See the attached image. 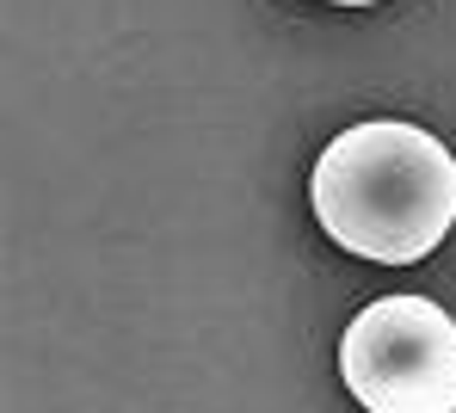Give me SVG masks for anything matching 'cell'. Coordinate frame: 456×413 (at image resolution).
<instances>
[{"label": "cell", "instance_id": "6da1fadb", "mask_svg": "<svg viewBox=\"0 0 456 413\" xmlns=\"http://www.w3.org/2000/svg\"><path fill=\"white\" fill-rule=\"evenodd\" d=\"M308 204L333 247L377 265H419L456 229V155L419 124L370 117L321 149Z\"/></svg>", "mask_w": 456, "mask_h": 413}, {"label": "cell", "instance_id": "3957f363", "mask_svg": "<svg viewBox=\"0 0 456 413\" xmlns=\"http://www.w3.org/2000/svg\"><path fill=\"white\" fill-rule=\"evenodd\" d=\"M327 6H382V0H327Z\"/></svg>", "mask_w": 456, "mask_h": 413}, {"label": "cell", "instance_id": "7a4b0ae2", "mask_svg": "<svg viewBox=\"0 0 456 413\" xmlns=\"http://www.w3.org/2000/svg\"><path fill=\"white\" fill-rule=\"evenodd\" d=\"M339 383L364 413H456V315L432 296H377L339 333Z\"/></svg>", "mask_w": 456, "mask_h": 413}]
</instances>
